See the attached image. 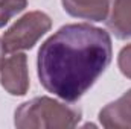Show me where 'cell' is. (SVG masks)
Masks as SVG:
<instances>
[{"label": "cell", "instance_id": "1", "mask_svg": "<svg viewBox=\"0 0 131 129\" xmlns=\"http://www.w3.org/2000/svg\"><path fill=\"white\" fill-rule=\"evenodd\" d=\"M111 58L110 32L90 23H70L41 44L37 74L47 93L75 103L102 76Z\"/></svg>", "mask_w": 131, "mask_h": 129}, {"label": "cell", "instance_id": "2", "mask_svg": "<svg viewBox=\"0 0 131 129\" xmlns=\"http://www.w3.org/2000/svg\"><path fill=\"white\" fill-rule=\"evenodd\" d=\"M82 111L49 96L34 97L21 103L14 112L17 129H72L79 125Z\"/></svg>", "mask_w": 131, "mask_h": 129}, {"label": "cell", "instance_id": "3", "mask_svg": "<svg viewBox=\"0 0 131 129\" xmlns=\"http://www.w3.org/2000/svg\"><path fill=\"white\" fill-rule=\"evenodd\" d=\"M52 29V18L43 11H31L20 17L3 33L6 52L31 50L34 46Z\"/></svg>", "mask_w": 131, "mask_h": 129}, {"label": "cell", "instance_id": "4", "mask_svg": "<svg viewBox=\"0 0 131 129\" xmlns=\"http://www.w3.org/2000/svg\"><path fill=\"white\" fill-rule=\"evenodd\" d=\"M0 85L11 96H26L31 87L28 56L21 52H14L5 58L0 65Z\"/></svg>", "mask_w": 131, "mask_h": 129}, {"label": "cell", "instance_id": "5", "mask_svg": "<svg viewBox=\"0 0 131 129\" xmlns=\"http://www.w3.org/2000/svg\"><path fill=\"white\" fill-rule=\"evenodd\" d=\"M99 123L105 129H131V88L99 111Z\"/></svg>", "mask_w": 131, "mask_h": 129}, {"label": "cell", "instance_id": "6", "mask_svg": "<svg viewBox=\"0 0 131 129\" xmlns=\"http://www.w3.org/2000/svg\"><path fill=\"white\" fill-rule=\"evenodd\" d=\"M111 0H61L63 9L79 20L87 21H105L110 11Z\"/></svg>", "mask_w": 131, "mask_h": 129}, {"label": "cell", "instance_id": "7", "mask_svg": "<svg viewBox=\"0 0 131 129\" xmlns=\"http://www.w3.org/2000/svg\"><path fill=\"white\" fill-rule=\"evenodd\" d=\"M105 26L117 40L131 38V0H111Z\"/></svg>", "mask_w": 131, "mask_h": 129}, {"label": "cell", "instance_id": "8", "mask_svg": "<svg viewBox=\"0 0 131 129\" xmlns=\"http://www.w3.org/2000/svg\"><path fill=\"white\" fill-rule=\"evenodd\" d=\"M28 8V0H0V29Z\"/></svg>", "mask_w": 131, "mask_h": 129}, {"label": "cell", "instance_id": "9", "mask_svg": "<svg viewBox=\"0 0 131 129\" xmlns=\"http://www.w3.org/2000/svg\"><path fill=\"white\" fill-rule=\"evenodd\" d=\"M117 67L127 79H131V44H127L121 49L117 55Z\"/></svg>", "mask_w": 131, "mask_h": 129}, {"label": "cell", "instance_id": "10", "mask_svg": "<svg viewBox=\"0 0 131 129\" xmlns=\"http://www.w3.org/2000/svg\"><path fill=\"white\" fill-rule=\"evenodd\" d=\"M5 52H6V49L3 44V38H0V65H2V61L5 59Z\"/></svg>", "mask_w": 131, "mask_h": 129}]
</instances>
